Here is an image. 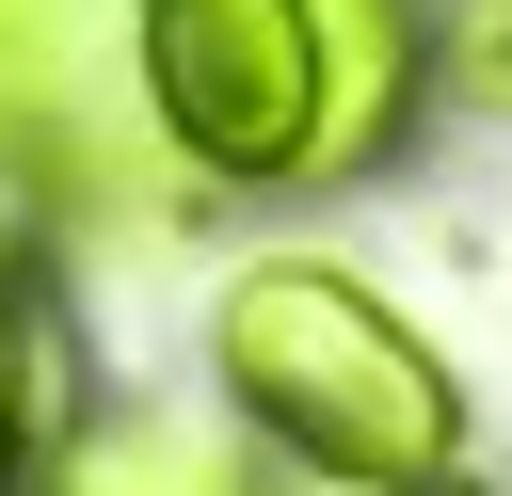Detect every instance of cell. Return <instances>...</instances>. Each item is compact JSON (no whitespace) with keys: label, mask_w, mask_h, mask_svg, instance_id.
Returning <instances> with one entry per match:
<instances>
[{"label":"cell","mask_w":512,"mask_h":496,"mask_svg":"<svg viewBox=\"0 0 512 496\" xmlns=\"http://www.w3.org/2000/svg\"><path fill=\"white\" fill-rule=\"evenodd\" d=\"M0 128L48 176V224L128 208L144 176H176L160 128H144V80H128V0H0Z\"/></svg>","instance_id":"3"},{"label":"cell","mask_w":512,"mask_h":496,"mask_svg":"<svg viewBox=\"0 0 512 496\" xmlns=\"http://www.w3.org/2000/svg\"><path fill=\"white\" fill-rule=\"evenodd\" d=\"M208 368H224V416H240L288 480L400 496V480H448V464H464V384H448V352H432L352 256H320V240L224 272Z\"/></svg>","instance_id":"1"},{"label":"cell","mask_w":512,"mask_h":496,"mask_svg":"<svg viewBox=\"0 0 512 496\" xmlns=\"http://www.w3.org/2000/svg\"><path fill=\"white\" fill-rule=\"evenodd\" d=\"M48 496H288V464L256 432H208V416H96Z\"/></svg>","instance_id":"4"},{"label":"cell","mask_w":512,"mask_h":496,"mask_svg":"<svg viewBox=\"0 0 512 496\" xmlns=\"http://www.w3.org/2000/svg\"><path fill=\"white\" fill-rule=\"evenodd\" d=\"M400 496H480V480H464V464H448V480H400Z\"/></svg>","instance_id":"8"},{"label":"cell","mask_w":512,"mask_h":496,"mask_svg":"<svg viewBox=\"0 0 512 496\" xmlns=\"http://www.w3.org/2000/svg\"><path fill=\"white\" fill-rule=\"evenodd\" d=\"M32 432H48V320H32V288L0 272V496L32 480Z\"/></svg>","instance_id":"6"},{"label":"cell","mask_w":512,"mask_h":496,"mask_svg":"<svg viewBox=\"0 0 512 496\" xmlns=\"http://www.w3.org/2000/svg\"><path fill=\"white\" fill-rule=\"evenodd\" d=\"M128 80H144L176 192H320L336 176L320 0H128Z\"/></svg>","instance_id":"2"},{"label":"cell","mask_w":512,"mask_h":496,"mask_svg":"<svg viewBox=\"0 0 512 496\" xmlns=\"http://www.w3.org/2000/svg\"><path fill=\"white\" fill-rule=\"evenodd\" d=\"M432 96L512 128V0H432Z\"/></svg>","instance_id":"5"},{"label":"cell","mask_w":512,"mask_h":496,"mask_svg":"<svg viewBox=\"0 0 512 496\" xmlns=\"http://www.w3.org/2000/svg\"><path fill=\"white\" fill-rule=\"evenodd\" d=\"M48 256V176L16 160V128H0V272H32Z\"/></svg>","instance_id":"7"}]
</instances>
